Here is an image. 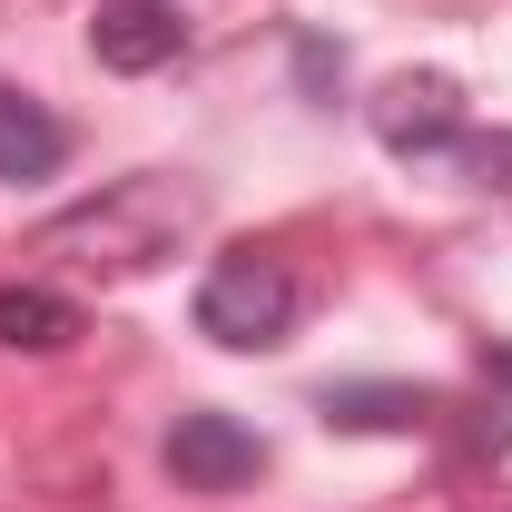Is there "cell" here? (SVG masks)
Instances as JSON below:
<instances>
[{"label":"cell","mask_w":512,"mask_h":512,"mask_svg":"<svg viewBox=\"0 0 512 512\" xmlns=\"http://www.w3.org/2000/svg\"><path fill=\"white\" fill-rule=\"evenodd\" d=\"M375 138L394 158H444L453 138H463V89H453L444 69H394L375 89Z\"/></svg>","instance_id":"cell-3"},{"label":"cell","mask_w":512,"mask_h":512,"mask_svg":"<svg viewBox=\"0 0 512 512\" xmlns=\"http://www.w3.org/2000/svg\"><path fill=\"white\" fill-rule=\"evenodd\" d=\"M168 473L188 493H237V483L266 473V444H256L237 414H178L168 424Z\"/></svg>","instance_id":"cell-4"},{"label":"cell","mask_w":512,"mask_h":512,"mask_svg":"<svg viewBox=\"0 0 512 512\" xmlns=\"http://www.w3.org/2000/svg\"><path fill=\"white\" fill-rule=\"evenodd\" d=\"M178 40H188V20H178L168 0H99V10H89V50H99V69H119V79L168 69Z\"/></svg>","instance_id":"cell-5"},{"label":"cell","mask_w":512,"mask_h":512,"mask_svg":"<svg viewBox=\"0 0 512 512\" xmlns=\"http://www.w3.org/2000/svg\"><path fill=\"white\" fill-rule=\"evenodd\" d=\"M463 168H473L483 188H503V197H512V128H493V138H473V148H463Z\"/></svg>","instance_id":"cell-9"},{"label":"cell","mask_w":512,"mask_h":512,"mask_svg":"<svg viewBox=\"0 0 512 512\" xmlns=\"http://www.w3.org/2000/svg\"><path fill=\"white\" fill-rule=\"evenodd\" d=\"M483 375H503V384H512V345H493V355H483Z\"/></svg>","instance_id":"cell-10"},{"label":"cell","mask_w":512,"mask_h":512,"mask_svg":"<svg viewBox=\"0 0 512 512\" xmlns=\"http://www.w3.org/2000/svg\"><path fill=\"white\" fill-rule=\"evenodd\" d=\"M197 207H207V197H197L188 178L138 168L119 188L60 207V217L40 227V256H69V266H89V276H148L158 256H178V237L197 227Z\"/></svg>","instance_id":"cell-1"},{"label":"cell","mask_w":512,"mask_h":512,"mask_svg":"<svg viewBox=\"0 0 512 512\" xmlns=\"http://www.w3.org/2000/svg\"><path fill=\"white\" fill-rule=\"evenodd\" d=\"M69 335H79V306H69V296H50V286H0V345L60 355Z\"/></svg>","instance_id":"cell-7"},{"label":"cell","mask_w":512,"mask_h":512,"mask_svg":"<svg viewBox=\"0 0 512 512\" xmlns=\"http://www.w3.org/2000/svg\"><path fill=\"white\" fill-rule=\"evenodd\" d=\"M69 158V128L30 99V89H10L0 79V178H50Z\"/></svg>","instance_id":"cell-6"},{"label":"cell","mask_w":512,"mask_h":512,"mask_svg":"<svg viewBox=\"0 0 512 512\" xmlns=\"http://www.w3.org/2000/svg\"><path fill=\"white\" fill-rule=\"evenodd\" d=\"M424 414H434V394H404V384H335L325 394V424H345V434H404Z\"/></svg>","instance_id":"cell-8"},{"label":"cell","mask_w":512,"mask_h":512,"mask_svg":"<svg viewBox=\"0 0 512 512\" xmlns=\"http://www.w3.org/2000/svg\"><path fill=\"white\" fill-rule=\"evenodd\" d=\"M296 306H306V286L276 247H227L197 286V335L227 355H276L296 335Z\"/></svg>","instance_id":"cell-2"}]
</instances>
